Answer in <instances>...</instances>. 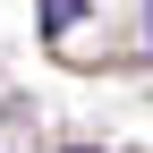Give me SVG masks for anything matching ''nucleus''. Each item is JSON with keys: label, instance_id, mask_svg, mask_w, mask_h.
<instances>
[{"label": "nucleus", "instance_id": "obj_1", "mask_svg": "<svg viewBox=\"0 0 153 153\" xmlns=\"http://www.w3.org/2000/svg\"><path fill=\"white\" fill-rule=\"evenodd\" d=\"M76 17H85V0H43V26H51V34H68Z\"/></svg>", "mask_w": 153, "mask_h": 153}]
</instances>
